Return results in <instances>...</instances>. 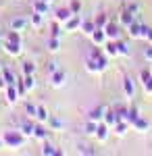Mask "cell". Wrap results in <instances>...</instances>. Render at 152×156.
Wrapping results in <instances>:
<instances>
[{
  "mask_svg": "<svg viewBox=\"0 0 152 156\" xmlns=\"http://www.w3.org/2000/svg\"><path fill=\"white\" fill-rule=\"evenodd\" d=\"M117 46H119V54H121V56H131V48H129L125 42L117 40Z\"/></svg>",
  "mask_w": 152,
  "mask_h": 156,
  "instance_id": "cell-30",
  "label": "cell"
},
{
  "mask_svg": "<svg viewBox=\"0 0 152 156\" xmlns=\"http://www.w3.org/2000/svg\"><path fill=\"white\" fill-rule=\"evenodd\" d=\"M108 129H110V127H108L106 123H98V129L94 133V135L98 137V142H104L106 137H108Z\"/></svg>",
  "mask_w": 152,
  "mask_h": 156,
  "instance_id": "cell-18",
  "label": "cell"
},
{
  "mask_svg": "<svg viewBox=\"0 0 152 156\" xmlns=\"http://www.w3.org/2000/svg\"><path fill=\"white\" fill-rule=\"evenodd\" d=\"M44 2H48V4H50V2H52V0H44Z\"/></svg>",
  "mask_w": 152,
  "mask_h": 156,
  "instance_id": "cell-46",
  "label": "cell"
},
{
  "mask_svg": "<svg viewBox=\"0 0 152 156\" xmlns=\"http://www.w3.org/2000/svg\"><path fill=\"white\" fill-rule=\"evenodd\" d=\"M34 11L46 15V12H48V2H44V0H35V2H34Z\"/></svg>",
  "mask_w": 152,
  "mask_h": 156,
  "instance_id": "cell-28",
  "label": "cell"
},
{
  "mask_svg": "<svg viewBox=\"0 0 152 156\" xmlns=\"http://www.w3.org/2000/svg\"><path fill=\"white\" fill-rule=\"evenodd\" d=\"M123 92H125V96L127 98H133V94H136V85H133V81H131V77H123Z\"/></svg>",
  "mask_w": 152,
  "mask_h": 156,
  "instance_id": "cell-12",
  "label": "cell"
},
{
  "mask_svg": "<svg viewBox=\"0 0 152 156\" xmlns=\"http://www.w3.org/2000/svg\"><path fill=\"white\" fill-rule=\"evenodd\" d=\"M104 31H106V37L108 40H119L121 37V25L115 23V21H108L104 25Z\"/></svg>",
  "mask_w": 152,
  "mask_h": 156,
  "instance_id": "cell-3",
  "label": "cell"
},
{
  "mask_svg": "<svg viewBox=\"0 0 152 156\" xmlns=\"http://www.w3.org/2000/svg\"><path fill=\"white\" fill-rule=\"evenodd\" d=\"M104 52H106V56H119L117 40H106V44H104Z\"/></svg>",
  "mask_w": 152,
  "mask_h": 156,
  "instance_id": "cell-10",
  "label": "cell"
},
{
  "mask_svg": "<svg viewBox=\"0 0 152 156\" xmlns=\"http://www.w3.org/2000/svg\"><path fill=\"white\" fill-rule=\"evenodd\" d=\"M131 127H133L136 131H140V133H146L148 129H150V123H148L146 119H142V117H138V119L131 123Z\"/></svg>",
  "mask_w": 152,
  "mask_h": 156,
  "instance_id": "cell-11",
  "label": "cell"
},
{
  "mask_svg": "<svg viewBox=\"0 0 152 156\" xmlns=\"http://www.w3.org/2000/svg\"><path fill=\"white\" fill-rule=\"evenodd\" d=\"M127 34H129L131 37H136V40H138V37H140V34H142V23H138V21L129 23V25H127Z\"/></svg>",
  "mask_w": 152,
  "mask_h": 156,
  "instance_id": "cell-19",
  "label": "cell"
},
{
  "mask_svg": "<svg viewBox=\"0 0 152 156\" xmlns=\"http://www.w3.org/2000/svg\"><path fill=\"white\" fill-rule=\"evenodd\" d=\"M144 58H146V60H152V44L144 48Z\"/></svg>",
  "mask_w": 152,
  "mask_h": 156,
  "instance_id": "cell-42",
  "label": "cell"
},
{
  "mask_svg": "<svg viewBox=\"0 0 152 156\" xmlns=\"http://www.w3.org/2000/svg\"><path fill=\"white\" fill-rule=\"evenodd\" d=\"M104 112H106V106H96L90 110L88 115V121H94V123H102L104 121Z\"/></svg>",
  "mask_w": 152,
  "mask_h": 156,
  "instance_id": "cell-6",
  "label": "cell"
},
{
  "mask_svg": "<svg viewBox=\"0 0 152 156\" xmlns=\"http://www.w3.org/2000/svg\"><path fill=\"white\" fill-rule=\"evenodd\" d=\"M23 83H25V87H27V92H31L35 87V79H34V75H25L23 77Z\"/></svg>",
  "mask_w": 152,
  "mask_h": 156,
  "instance_id": "cell-36",
  "label": "cell"
},
{
  "mask_svg": "<svg viewBox=\"0 0 152 156\" xmlns=\"http://www.w3.org/2000/svg\"><path fill=\"white\" fill-rule=\"evenodd\" d=\"M138 117H140V112H138V108H129V110H127V115H125V121H127L129 125H131V123H133V121L138 119Z\"/></svg>",
  "mask_w": 152,
  "mask_h": 156,
  "instance_id": "cell-34",
  "label": "cell"
},
{
  "mask_svg": "<svg viewBox=\"0 0 152 156\" xmlns=\"http://www.w3.org/2000/svg\"><path fill=\"white\" fill-rule=\"evenodd\" d=\"M25 112L34 119L35 115H38V106H35V104H31V102H25Z\"/></svg>",
  "mask_w": 152,
  "mask_h": 156,
  "instance_id": "cell-38",
  "label": "cell"
},
{
  "mask_svg": "<svg viewBox=\"0 0 152 156\" xmlns=\"http://www.w3.org/2000/svg\"><path fill=\"white\" fill-rule=\"evenodd\" d=\"M48 125H50L54 131H60V129H63V123H60L56 117H48Z\"/></svg>",
  "mask_w": 152,
  "mask_h": 156,
  "instance_id": "cell-35",
  "label": "cell"
},
{
  "mask_svg": "<svg viewBox=\"0 0 152 156\" xmlns=\"http://www.w3.org/2000/svg\"><path fill=\"white\" fill-rule=\"evenodd\" d=\"M35 73V65L31 62V60H27V62H23V75H34Z\"/></svg>",
  "mask_w": 152,
  "mask_h": 156,
  "instance_id": "cell-37",
  "label": "cell"
},
{
  "mask_svg": "<svg viewBox=\"0 0 152 156\" xmlns=\"http://www.w3.org/2000/svg\"><path fill=\"white\" fill-rule=\"evenodd\" d=\"M88 56L96 58L102 67H106V58H104V54H102V50H100V46H96V44H94L92 48H90V52H88Z\"/></svg>",
  "mask_w": 152,
  "mask_h": 156,
  "instance_id": "cell-9",
  "label": "cell"
},
{
  "mask_svg": "<svg viewBox=\"0 0 152 156\" xmlns=\"http://www.w3.org/2000/svg\"><path fill=\"white\" fill-rule=\"evenodd\" d=\"M2 142H4L6 148H21L25 144V135L21 131H4Z\"/></svg>",
  "mask_w": 152,
  "mask_h": 156,
  "instance_id": "cell-1",
  "label": "cell"
},
{
  "mask_svg": "<svg viewBox=\"0 0 152 156\" xmlns=\"http://www.w3.org/2000/svg\"><path fill=\"white\" fill-rule=\"evenodd\" d=\"M79 27H81V17H79V15H73L69 21L65 23V29H67V31H75V29H79Z\"/></svg>",
  "mask_w": 152,
  "mask_h": 156,
  "instance_id": "cell-15",
  "label": "cell"
},
{
  "mask_svg": "<svg viewBox=\"0 0 152 156\" xmlns=\"http://www.w3.org/2000/svg\"><path fill=\"white\" fill-rule=\"evenodd\" d=\"M65 79H67V75H65V71H60V69L50 73V85L52 87H63L65 85Z\"/></svg>",
  "mask_w": 152,
  "mask_h": 156,
  "instance_id": "cell-4",
  "label": "cell"
},
{
  "mask_svg": "<svg viewBox=\"0 0 152 156\" xmlns=\"http://www.w3.org/2000/svg\"><path fill=\"white\" fill-rule=\"evenodd\" d=\"M46 69H48V75H50V73H54L56 69H59V62H54V60H52V62H48Z\"/></svg>",
  "mask_w": 152,
  "mask_h": 156,
  "instance_id": "cell-43",
  "label": "cell"
},
{
  "mask_svg": "<svg viewBox=\"0 0 152 156\" xmlns=\"http://www.w3.org/2000/svg\"><path fill=\"white\" fill-rule=\"evenodd\" d=\"M4 92H6V102H9V104H15V102L19 100V90H17V85H15V83L6 85Z\"/></svg>",
  "mask_w": 152,
  "mask_h": 156,
  "instance_id": "cell-8",
  "label": "cell"
},
{
  "mask_svg": "<svg viewBox=\"0 0 152 156\" xmlns=\"http://www.w3.org/2000/svg\"><path fill=\"white\" fill-rule=\"evenodd\" d=\"M48 50H50V52H59L60 50V37L50 36V40H48Z\"/></svg>",
  "mask_w": 152,
  "mask_h": 156,
  "instance_id": "cell-27",
  "label": "cell"
},
{
  "mask_svg": "<svg viewBox=\"0 0 152 156\" xmlns=\"http://www.w3.org/2000/svg\"><path fill=\"white\" fill-rule=\"evenodd\" d=\"M60 34H63V31H60V27H59V21H56V23L52 25V29H50V36H54V37H60Z\"/></svg>",
  "mask_w": 152,
  "mask_h": 156,
  "instance_id": "cell-41",
  "label": "cell"
},
{
  "mask_svg": "<svg viewBox=\"0 0 152 156\" xmlns=\"http://www.w3.org/2000/svg\"><path fill=\"white\" fill-rule=\"evenodd\" d=\"M0 46L6 50L11 56H21V40H11V37H4L2 42H0Z\"/></svg>",
  "mask_w": 152,
  "mask_h": 156,
  "instance_id": "cell-2",
  "label": "cell"
},
{
  "mask_svg": "<svg viewBox=\"0 0 152 156\" xmlns=\"http://www.w3.org/2000/svg\"><path fill=\"white\" fill-rule=\"evenodd\" d=\"M117 121H119V115H117V110H108V108H106V112H104V121H102V123H106V125H108V127L113 129Z\"/></svg>",
  "mask_w": 152,
  "mask_h": 156,
  "instance_id": "cell-16",
  "label": "cell"
},
{
  "mask_svg": "<svg viewBox=\"0 0 152 156\" xmlns=\"http://www.w3.org/2000/svg\"><path fill=\"white\" fill-rule=\"evenodd\" d=\"M85 69H88L90 73H102L106 67H102V65H100L96 58H92V56H85Z\"/></svg>",
  "mask_w": 152,
  "mask_h": 156,
  "instance_id": "cell-7",
  "label": "cell"
},
{
  "mask_svg": "<svg viewBox=\"0 0 152 156\" xmlns=\"http://www.w3.org/2000/svg\"><path fill=\"white\" fill-rule=\"evenodd\" d=\"M142 40H146L148 44H152V27H146V25H142V34H140Z\"/></svg>",
  "mask_w": 152,
  "mask_h": 156,
  "instance_id": "cell-31",
  "label": "cell"
},
{
  "mask_svg": "<svg viewBox=\"0 0 152 156\" xmlns=\"http://www.w3.org/2000/svg\"><path fill=\"white\" fill-rule=\"evenodd\" d=\"M71 11H73V15H79V11H81V2L79 0H71Z\"/></svg>",
  "mask_w": 152,
  "mask_h": 156,
  "instance_id": "cell-40",
  "label": "cell"
},
{
  "mask_svg": "<svg viewBox=\"0 0 152 156\" xmlns=\"http://www.w3.org/2000/svg\"><path fill=\"white\" fill-rule=\"evenodd\" d=\"M34 129H35V125H34V123H29V121L21 123V127H19V131L23 133L25 137H34Z\"/></svg>",
  "mask_w": 152,
  "mask_h": 156,
  "instance_id": "cell-20",
  "label": "cell"
},
{
  "mask_svg": "<svg viewBox=\"0 0 152 156\" xmlns=\"http://www.w3.org/2000/svg\"><path fill=\"white\" fill-rule=\"evenodd\" d=\"M34 137H35V140H40V142H46V140H48V129H46V127H42V125H35Z\"/></svg>",
  "mask_w": 152,
  "mask_h": 156,
  "instance_id": "cell-21",
  "label": "cell"
},
{
  "mask_svg": "<svg viewBox=\"0 0 152 156\" xmlns=\"http://www.w3.org/2000/svg\"><path fill=\"white\" fill-rule=\"evenodd\" d=\"M79 29H81L85 36H92L94 29H96V23H94V21H88V19H81V27H79Z\"/></svg>",
  "mask_w": 152,
  "mask_h": 156,
  "instance_id": "cell-22",
  "label": "cell"
},
{
  "mask_svg": "<svg viewBox=\"0 0 152 156\" xmlns=\"http://www.w3.org/2000/svg\"><path fill=\"white\" fill-rule=\"evenodd\" d=\"M90 37H92V44H96V46H104L106 40H108V37H106V31L102 29V27H96Z\"/></svg>",
  "mask_w": 152,
  "mask_h": 156,
  "instance_id": "cell-5",
  "label": "cell"
},
{
  "mask_svg": "<svg viewBox=\"0 0 152 156\" xmlns=\"http://www.w3.org/2000/svg\"><path fill=\"white\" fill-rule=\"evenodd\" d=\"M48 117H50V115H48L46 108H44V106H38V115H35V119L40 121V123H46Z\"/></svg>",
  "mask_w": 152,
  "mask_h": 156,
  "instance_id": "cell-33",
  "label": "cell"
},
{
  "mask_svg": "<svg viewBox=\"0 0 152 156\" xmlns=\"http://www.w3.org/2000/svg\"><path fill=\"white\" fill-rule=\"evenodd\" d=\"M42 154H44V156H59L60 152H59V150H54V146H52V144L44 142V146H42Z\"/></svg>",
  "mask_w": 152,
  "mask_h": 156,
  "instance_id": "cell-26",
  "label": "cell"
},
{
  "mask_svg": "<svg viewBox=\"0 0 152 156\" xmlns=\"http://www.w3.org/2000/svg\"><path fill=\"white\" fill-rule=\"evenodd\" d=\"M29 23L34 25V27H42V23H44V15H42V12H34L31 19H29Z\"/></svg>",
  "mask_w": 152,
  "mask_h": 156,
  "instance_id": "cell-29",
  "label": "cell"
},
{
  "mask_svg": "<svg viewBox=\"0 0 152 156\" xmlns=\"http://www.w3.org/2000/svg\"><path fill=\"white\" fill-rule=\"evenodd\" d=\"M108 21H110V19H108V15H104V12H100V15H98V17L94 19L96 27H102V29H104V25L108 23Z\"/></svg>",
  "mask_w": 152,
  "mask_h": 156,
  "instance_id": "cell-32",
  "label": "cell"
},
{
  "mask_svg": "<svg viewBox=\"0 0 152 156\" xmlns=\"http://www.w3.org/2000/svg\"><path fill=\"white\" fill-rule=\"evenodd\" d=\"M2 146H4V142H2V137H0V148H2Z\"/></svg>",
  "mask_w": 152,
  "mask_h": 156,
  "instance_id": "cell-45",
  "label": "cell"
},
{
  "mask_svg": "<svg viewBox=\"0 0 152 156\" xmlns=\"http://www.w3.org/2000/svg\"><path fill=\"white\" fill-rule=\"evenodd\" d=\"M0 73H2V77H4V81L11 85V83H17V77H15V73L9 69V67H2L0 69Z\"/></svg>",
  "mask_w": 152,
  "mask_h": 156,
  "instance_id": "cell-23",
  "label": "cell"
},
{
  "mask_svg": "<svg viewBox=\"0 0 152 156\" xmlns=\"http://www.w3.org/2000/svg\"><path fill=\"white\" fill-rule=\"evenodd\" d=\"M133 21H136L133 12H131V11H125V12H121V21H119V25H121V27H127V25L133 23Z\"/></svg>",
  "mask_w": 152,
  "mask_h": 156,
  "instance_id": "cell-24",
  "label": "cell"
},
{
  "mask_svg": "<svg viewBox=\"0 0 152 156\" xmlns=\"http://www.w3.org/2000/svg\"><path fill=\"white\" fill-rule=\"evenodd\" d=\"M6 81H4V77H2V75H0V92H4V90H6Z\"/></svg>",
  "mask_w": 152,
  "mask_h": 156,
  "instance_id": "cell-44",
  "label": "cell"
},
{
  "mask_svg": "<svg viewBox=\"0 0 152 156\" xmlns=\"http://www.w3.org/2000/svg\"><path fill=\"white\" fill-rule=\"evenodd\" d=\"M71 17H73V11H71V9H59L56 15H54V19H56L59 23H67Z\"/></svg>",
  "mask_w": 152,
  "mask_h": 156,
  "instance_id": "cell-14",
  "label": "cell"
},
{
  "mask_svg": "<svg viewBox=\"0 0 152 156\" xmlns=\"http://www.w3.org/2000/svg\"><path fill=\"white\" fill-rule=\"evenodd\" d=\"M0 69H2V65H0Z\"/></svg>",
  "mask_w": 152,
  "mask_h": 156,
  "instance_id": "cell-47",
  "label": "cell"
},
{
  "mask_svg": "<svg viewBox=\"0 0 152 156\" xmlns=\"http://www.w3.org/2000/svg\"><path fill=\"white\" fill-rule=\"evenodd\" d=\"M129 127H131V125H129L127 121H117L113 129H115V133H117V135H125V133H127V129H129Z\"/></svg>",
  "mask_w": 152,
  "mask_h": 156,
  "instance_id": "cell-25",
  "label": "cell"
},
{
  "mask_svg": "<svg viewBox=\"0 0 152 156\" xmlns=\"http://www.w3.org/2000/svg\"><path fill=\"white\" fill-rule=\"evenodd\" d=\"M27 25H29V19H25V17H17V19H13V21H11V29H15V31H23Z\"/></svg>",
  "mask_w": 152,
  "mask_h": 156,
  "instance_id": "cell-13",
  "label": "cell"
},
{
  "mask_svg": "<svg viewBox=\"0 0 152 156\" xmlns=\"http://www.w3.org/2000/svg\"><path fill=\"white\" fill-rule=\"evenodd\" d=\"M142 85L148 94H152V71H142Z\"/></svg>",
  "mask_w": 152,
  "mask_h": 156,
  "instance_id": "cell-17",
  "label": "cell"
},
{
  "mask_svg": "<svg viewBox=\"0 0 152 156\" xmlns=\"http://www.w3.org/2000/svg\"><path fill=\"white\" fill-rule=\"evenodd\" d=\"M96 129H98V123L88 121V125H85V133H88V135H94V133H96Z\"/></svg>",
  "mask_w": 152,
  "mask_h": 156,
  "instance_id": "cell-39",
  "label": "cell"
}]
</instances>
